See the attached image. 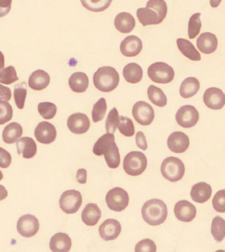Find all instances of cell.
<instances>
[{
	"label": "cell",
	"mask_w": 225,
	"mask_h": 252,
	"mask_svg": "<svg viewBox=\"0 0 225 252\" xmlns=\"http://www.w3.org/2000/svg\"><path fill=\"white\" fill-rule=\"evenodd\" d=\"M19 80L16 70L13 66H8L0 72V83L5 85H11Z\"/></svg>",
	"instance_id": "41"
},
{
	"label": "cell",
	"mask_w": 225,
	"mask_h": 252,
	"mask_svg": "<svg viewBox=\"0 0 225 252\" xmlns=\"http://www.w3.org/2000/svg\"><path fill=\"white\" fill-rule=\"evenodd\" d=\"M174 213L180 221L191 222L197 216V208L195 205L186 200L179 201L174 205Z\"/></svg>",
	"instance_id": "15"
},
{
	"label": "cell",
	"mask_w": 225,
	"mask_h": 252,
	"mask_svg": "<svg viewBox=\"0 0 225 252\" xmlns=\"http://www.w3.org/2000/svg\"><path fill=\"white\" fill-rule=\"evenodd\" d=\"M203 102L210 109L221 110L225 105V94L220 89L211 87L205 91Z\"/></svg>",
	"instance_id": "12"
},
{
	"label": "cell",
	"mask_w": 225,
	"mask_h": 252,
	"mask_svg": "<svg viewBox=\"0 0 225 252\" xmlns=\"http://www.w3.org/2000/svg\"><path fill=\"white\" fill-rule=\"evenodd\" d=\"M136 143H137L138 147H139L141 150H146L147 148L146 139L141 131H139L136 135Z\"/></svg>",
	"instance_id": "48"
},
{
	"label": "cell",
	"mask_w": 225,
	"mask_h": 252,
	"mask_svg": "<svg viewBox=\"0 0 225 252\" xmlns=\"http://www.w3.org/2000/svg\"><path fill=\"white\" fill-rule=\"evenodd\" d=\"M123 77L128 83L136 84L141 80L143 77V70L139 64L130 63L123 69Z\"/></svg>",
	"instance_id": "31"
},
{
	"label": "cell",
	"mask_w": 225,
	"mask_h": 252,
	"mask_svg": "<svg viewBox=\"0 0 225 252\" xmlns=\"http://www.w3.org/2000/svg\"><path fill=\"white\" fill-rule=\"evenodd\" d=\"M82 203V195L79 191L75 189L65 191L59 199L60 208L67 214L77 213Z\"/></svg>",
	"instance_id": "8"
},
{
	"label": "cell",
	"mask_w": 225,
	"mask_h": 252,
	"mask_svg": "<svg viewBox=\"0 0 225 252\" xmlns=\"http://www.w3.org/2000/svg\"><path fill=\"white\" fill-rule=\"evenodd\" d=\"M114 25L120 32L127 34L132 32L135 29L136 21L131 13L122 12L116 16Z\"/></svg>",
	"instance_id": "21"
},
{
	"label": "cell",
	"mask_w": 225,
	"mask_h": 252,
	"mask_svg": "<svg viewBox=\"0 0 225 252\" xmlns=\"http://www.w3.org/2000/svg\"><path fill=\"white\" fill-rule=\"evenodd\" d=\"M27 94V84L25 82L17 85L14 89L15 104L19 109L22 110L25 107V100Z\"/></svg>",
	"instance_id": "37"
},
{
	"label": "cell",
	"mask_w": 225,
	"mask_h": 252,
	"mask_svg": "<svg viewBox=\"0 0 225 252\" xmlns=\"http://www.w3.org/2000/svg\"><path fill=\"white\" fill-rule=\"evenodd\" d=\"M121 232V225L115 219H107L99 228L101 238L106 241L115 240Z\"/></svg>",
	"instance_id": "16"
},
{
	"label": "cell",
	"mask_w": 225,
	"mask_h": 252,
	"mask_svg": "<svg viewBox=\"0 0 225 252\" xmlns=\"http://www.w3.org/2000/svg\"><path fill=\"white\" fill-rule=\"evenodd\" d=\"M16 146L19 155L22 154L23 158H32L37 153V145L34 139L25 137L17 141Z\"/></svg>",
	"instance_id": "24"
},
{
	"label": "cell",
	"mask_w": 225,
	"mask_h": 252,
	"mask_svg": "<svg viewBox=\"0 0 225 252\" xmlns=\"http://www.w3.org/2000/svg\"><path fill=\"white\" fill-rule=\"evenodd\" d=\"M146 7L156 10L163 21L166 18L168 13V5L164 0H149Z\"/></svg>",
	"instance_id": "42"
},
{
	"label": "cell",
	"mask_w": 225,
	"mask_h": 252,
	"mask_svg": "<svg viewBox=\"0 0 225 252\" xmlns=\"http://www.w3.org/2000/svg\"><path fill=\"white\" fill-rule=\"evenodd\" d=\"M168 214V207L166 203L159 199L146 201L141 208L143 220L151 226H158L164 223Z\"/></svg>",
	"instance_id": "2"
},
{
	"label": "cell",
	"mask_w": 225,
	"mask_h": 252,
	"mask_svg": "<svg viewBox=\"0 0 225 252\" xmlns=\"http://www.w3.org/2000/svg\"><path fill=\"white\" fill-rule=\"evenodd\" d=\"M95 87L102 92L109 93L115 90L119 83V75L113 67H100L93 77Z\"/></svg>",
	"instance_id": "3"
},
{
	"label": "cell",
	"mask_w": 225,
	"mask_h": 252,
	"mask_svg": "<svg viewBox=\"0 0 225 252\" xmlns=\"http://www.w3.org/2000/svg\"><path fill=\"white\" fill-rule=\"evenodd\" d=\"M90 122L88 116L83 113H75L67 120V127L75 134H83L90 128Z\"/></svg>",
	"instance_id": "14"
},
{
	"label": "cell",
	"mask_w": 225,
	"mask_h": 252,
	"mask_svg": "<svg viewBox=\"0 0 225 252\" xmlns=\"http://www.w3.org/2000/svg\"><path fill=\"white\" fill-rule=\"evenodd\" d=\"M115 139L112 133H107L98 139L93 148V153L97 156L104 155L107 164L112 169L119 167L121 162L119 148Z\"/></svg>",
	"instance_id": "1"
},
{
	"label": "cell",
	"mask_w": 225,
	"mask_h": 252,
	"mask_svg": "<svg viewBox=\"0 0 225 252\" xmlns=\"http://www.w3.org/2000/svg\"><path fill=\"white\" fill-rule=\"evenodd\" d=\"M118 128L121 134L126 137H133L135 135V126L131 118L121 116Z\"/></svg>",
	"instance_id": "39"
},
{
	"label": "cell",
	"mask_w": 225,
	"mask_h": 252,
	"mask_svg": "<svg viewBox=\"0 0 225 252\" xmlns=\"http://www.w3.org/2000/svg\"><path fill=\"white\" fill-rule=\"evenodd\" d=\"M197 45L201 53L210 54L217 50L218 40L215 34L211 32H203L197 38Z\"/></svg>",
	"instance_id": "19"
},
{
	"label": "cell",
	"mask_w": 225,
	"mask_h": 252,
	"mask_svg": "<svg viewBox=\"0 0 225 252\" xmlns=\"http://www.w3.org/2000/svg\"><path fill=\"white\" fill-rule=\"evenodd\" d=\"M142 47L141 40L137 36L131 35L121 42L120 50L126 57H135L141 53Z\"/></svg>",
	"instance_id": "18"
},
{
	"label": "cell",
	"mask_w": 225,
	"mask_h": 252,
	"mask_svg": "<svg viewBox=\"0 0 225 252\" xmlns=\"http://www.w3.org/2000/svg\"><path fill=\"white\" fill-rule=\"evenodd\" d=\"M175 118L178 125L184 128H191L199 121V114L195 106L185 105L178 109Z\"/></svg>",
	"instance_id": "9"
},
{
	"label": "cell",
	"mask_w": 225,
	"mask_h": 252,
	"mask_svg": "<svg viewBox=\"0 0 225 252\" xmlns=\"http://www.w3.org/2000/svg\"><path fill=\"white\" fill-rule=\"evenodd\" d=\"M102 216V212L98 205L95 203H89L82 212L83 222L87 226H95L98 223Z\"/></svg>",
	"instance_id": "26"
},
{
	"label": "cell",
	"mask_w": 225,
	"mask_h": 252,
	"mask_svg": "<svg viewBox=\"0 0 225 252\" xmlns=\"http://www.w3.org/2000/svg\"><path fill=\"white\" fill-rule=\"evenodd\" d=\"M149 79L159 84H167L173 80L174 71L172 67L164 62H156L147 69Z\"/></svg>",
	"instance_id": "6"
},
{
	"label": "cell",
	"mask_w": 225,
	"mask_h": 252,
	"mask_svg": "<svg viewBox=\"0 0 225 252\" xmlns=\"http://www.w3.org/2000/svg\"><path fill=\"white\" fill-rule=\"evenodd\" d=\"M161 172L166 180L176 182L181 180L185 172V166L179 158L170 157L163 161L161 166Z\"/></svg>",
	"instance_id": "5"
},
{
	"label": "cell",
	"mask_w": 225,
	"mask_h": 252,
	"mask_svg": "<svg viewBox=\"0 0 225 252\" xmlns=\"http://www.w3.org/2000/svg\"><path fill=\"white\" fill-rule=\"evenodd\" d=\"M85 8L92 12H102L108 9L112 0H81Z\"/></svg>",
	"instance_id": "34"
},
{
	"label": "cell",
	"mask_w": 225,
	"mask_h": 252,
	"mask_svg": "<svg viewBox=\"0 0 225 252\" xmlns=\"http://www.w3.org/2000/svg\"><path fill=\"white\" fill-rule=\"evenodd\" d=\"M120 122V116L117 108H113L111 110L106 122L107 133H114L115 132Z\"/></svg>",
	"instance_id": "36"
},
{
	"label": "cell",
	"mask_w": 225,
	"mask_h": 252,
	"mask_svg": "<svg viewBox=\"0 0 225 252\" xmlns=\"http://www.w3.org/2000/svg\"><path fill=\"white\" fill-rule=\"evenodd\" d=\"M200 88L199 81L196 77H188L182 81L180 87V94L182 98H189L196 95Z\"/></svg>",
	"instance_id": "29"
},
{
	"label": "cell",
	"mask_w": 225,
	"mask_h": 252,
	"mask_svg": "<svg viewBox=\"0 0 225 252\" xmlns=\"http://www.w3.org/2000/svg\"><path fill=\"white\" fill-rule=\"evenodd\" d=\"M212 194L210 185L205 182H199L192 188L191 195L194 201L203 203L208 201Z\"/></svg>",
	"instance_id": "20"
},
{
	"label": "cell",
	"mask_w": 225,
	"mask_h": 252,
	"mask_svg": "<svg viewBox=\"0 0 225 252\" xmlns=\"http://www.w3.org/2000/svg\"><path fill=\"white\" fill-rule=\"evenodd\" d=\"M201 13H197L192 15L189 22V29L188 33L190 39H194L199 34L201 28L200 20Z\"/></svg>",
	"instance_id": "35"
},
{
	"label": "cell",
	"mask_w": 225,
	"mask_h": 252,
	"mask_svg": "<svg viewBox=\"0 0 225 252\" xmlns=\"http://www.w3.org/2000/svg\"><path fill=\"white\" fill-rule=\"evenodd\" d=\"M133 116L136 121L141 126H149L154 121V108L144 101H139L133 106Z\"/></svg>",
	"instance_id": "10"
},
{
	"label": "cell",
	"mask_w": 225,
	"mask_h": 252,
	"mask_svg": "<svg viewBox=\"0 0 225 252\" xmlns=\"http://www.w3.org/2000/svg\"><path fill=\"white\" fill-rule=\"evenodd\" d=\"M11 98V91L8 87L0 85V100L9 101Z\"/></svg>",
	"instance_id": "49"
},
{
	"label": "cell",
	"mask_w": 225,
	"mask_h": 252,
	"mask_svg": "<svg viewBox=\"0 0 225 252\" xmlns=\"http://www.w3.org/2000/svg\"><path fill=\"white\" fill-rule=\"evenodd\" d=\"M147 160L145 155L140 151H132L126 155L123 160V168L130 176H137L146 169Z\"/></svg>",
	"instance_id": "4"
},
{
	"label": "cell",
	"mask_w": 225,
	"mask_h": 252,
	"mask_svg": "<svg viewBox=\"0 0 225 252\" xmlns=\"http://www.w3.org/2000/svg\"><path fill=\"white\" fill-rule=\"evenodd\" d=\"M50 77L44 70L38 69L34 71L29 77L28 86L35 91H42L49 85Z\"/></svg>",
	"instance_id": "23"
},
{
	"label": "cell",
	"mask_w": 225,
	"mask_h": 252,
	"mask_svg": "<svg viewBox=\"0 0 225 252\" xmlns=\"http://www.w3.org/2000/svg\"><path fill=\"white\" fill-rule=\"evenodd\" d=\"M72 242L68 234L59 232L52 236L50 242V248L54 252H67L71 250Z\"/></svg>",
	"instance_id": "22"
},
{
	"label": "cell",
	"mask_w": 225,
	"mask_h": 252,
	"mask_svg": "<svg viewBox=\"0 0 225 252\" xmlns=\"http://www.w3.org/2000/svg\"><path fill=\"white\" fill-rule=\"evenodd\" d=\"M34 135L38 142L42 144H50L56 140L57 131L53 124L48 122H42L35 129Z\"/></svg>",
	"instance_id": "13"
},
{
	"label": "cell",
	"mask_w": 225,
	"mask_h": 252,
	"mask_svg": "<svg viewBox=\"0 0 225 252\" xmlns=\"http://www.w3.org/2000/svg\"><path fill=\"white\" fill-rule=\"evenodd\" d=\"M39 222L34 215H23L17 222V231L24 237L30 238L34 236L39 230Z\"/></svg>",
	"instance_id": "11"
},
{
	"label": "cell",
	"mask_w": 225,
	"mask_h": 252,
	"mask_svg": "<svg viewBox=\"0 0 225 252\" xmlns=\"http://www.w3.org/2000/svg\"><path fill=\"white\" fill-rule=\"evenodd\" d=\"M211 234L217 242H222L225 238V220L217 216L213 219L211 224Z\"/></svg>",
	"instance_id": "33"
},
{
	"label": "cell",
	"mask_w": 225,
	"mask_h": 252,
	"mask_svg": "<svg viewBox=\"0 0 225 252\" xmlns=\"http://www.w3.org/2000/svg\"><path fill=\"white\" fill-rule=\"evenodd\" d=\"M137 15L140 23L143 27L147 25H158L163 22L158 12L154 9L145 7V8H139L137 10Z\"/></svg>",
	"instance_id": "25"
},
{
	"label": "cell",
	"mask_w": 225,
	"mask_h": 252,
	"mask_svg": "<svg viewBox=\"0 0 225 252\" xmlns=\"http://www.w3.org/2000/svg\"><path fill=\"white\" fill-rule=\"evenodd\" d=\"M5 58L2 52H0V72L4 68Z\"/></svg>",
	"instance_id": "52"
},
{
	"label": "cell",
	"mask_w": 225,
	"mask_h": 252,
	"mask_svg": "<svg viewBox=\"0 0 225 252\" xmlns=\"http://www.w3.org/2000/svg\"><path fill=\"white\" fill-rule=\"evenodd\" d=\"M176 44H177L178 50L185 57L189 58L192 61H200L201 59L200 54L189 40L184 38H178L176 40Z\"/></svg>",
	"instance_id": "28"
},
{
	"label": "cell",
	"mask_w": 225,
	"mask_h": 252,
	"mask_svg": "<svg viewBox=\"0 0 225 252\" xmlns=\"http://www.w3.org/2000/svg\"><path fill=\"white\" fill-rule=\"evenodd\" d=\"M70 88L73 92L84 93L88 89L89 79L86 73L76 72L72 74L69 79Z\"/></svg>",
	"instance_id": "27"
},
{
	"label": "cell",
	"mask_w": 225,
	"mask_h": 252,
	"mask_svg": "<svg viewBox=\"0 0 225 252\" xmlns=\"http://www.w3.org/2000/svg\"><path fill=\"white\" fill-rule=\"evenodd\" d=\"M8 193L4 186L0 185V201H2L7 197Z\"/></svg>",
	"instance_id": "51"
},
{
	"label": "cell",
	"mask_w": 225,
	"mask_h": 252,
	"mask_svg": "<svg viewBox=\"0 0 225 252\" xmlns=\"http://www.w3.org/2000/svg\"><path fill=\"white\" fill-rule=\"evenodd\" d=\"M11 155L10 153L0 147V167L2 168H8L11 163Z\"/></svg>",
	"instance_id": "46"
},
{
	"label": "cell",
	"mask_w": 225,
	"mask_h": 252,
	"mask_svg": "<svg viewBox=\"0 0 225 252\" xmlns=\"http://www.w3.org/2000/svg\"><path fill=\"white\" fill-rule=\"evenodd\" d=\"M222 1V0H210V5L213 8L217 7L220 5V3Z\"/></svg>",
	"instance_id": "53"
},
{
	"label": "cell",
	"mask_w": 225,
	"mask_h": 252,
	"mask_svg": "<svg viewBox=\"0 0 225 252\" xmlns=\"http://www.w3.org/2000/svg\"><path fill=\"white\" fill-rule=\"evenodd\" d=\"M107 108L106 100L104 98H101L93 106L92 111V120L94 123L102 121L106 115Z\"/></svg>",
	"instance_id": "38"
},
{
	"label": "cell",
	"mask_w": 225,
	"mask_h": 252,
	"mask_svg": "<svg viewBox=\"0 0 225 252\" xmlns=\"http://www.w3.org/2000/svg\"><path fill=\"white\" fill-rule=\"evenodd\" d=\"M3 176L2 172H1V170H0V181H1V180L3 179Z\"/></svg>",
	"instance_id": "54"
},
{
	"label": "cell",
	"mask_w": 225,
	"mask_h": 252,
	"mask_svg": "<svg viewBox=\"0 0 225 252\" xmlns=\"http://www.w3.org/2000/svg\"><path fill=\"white\" fill-rule=\"evenodd\" d=\"M213 206L215 211L225 213V189L217 191L213 197Z\"/></svg>",
	"instance_id": "44"
},
{
	"label": "cell",
	"mask_w": 225,
	"mask_h": 252,
	"mask_svg": "<svg viewBox=\"0 0 225 252\" xmlns=\"http://www.w3.org/2000/svg\"><path fill=\"white\" fill-rule=\"evenodd\" d=\"M12 0H0V17L8 14L11 8Z\"/></svg>",
	"instance_id": "47"
},
{
	"label": "cell",
	"mask_w": 225,
	"mask_h": 252,
	"mask_svg": "<svg viewBox=\"0 0 225 252\" xmlns=\"http://www.w3.org/2000/svg\"><path fill=\"white\" fill-rule=\"evenodd\" d=\"M38 112L42 118L46 120H51L57 113V106L49 102H41L38 106Z\"/></svg>",
	"instance_id": "40"
},
{
	"label": "cell",
	"mask_w": 225,
	"mask_h": 252,
	"mask_svg": "<svg viewBox=\"0 0 225 252\" xmlns=\"http://www.w3.org/2000/svg\"><path fill=\"white\" fill-rule=\"evenodd\" d=\"M12 118V106L7 102L0 100V125L10 121Z\"/></svg>",
	"instance_id": "43"
},
{
	"label": "cell",
	"mask_w": 225,
	"mask_h": 252,
	"mask_svg": "<svg viewBox=\"0 0 225 252\" xmlns=\"http://www.w3.org/2000/svg\"><path fill=\"white\" fill-rule=\"evenodd\" d=\"M106 201L111 210L121 212L129 205V196L123 188H115L107 193Z\"/></svg>",
	"instance_id": "7"
},
{
	"label": "cell",
	"mask_w": 225,
	"mask_h": 252,
	"mask_svg": "<svg viewBox=\"0 0 225 252\" xmlns=\"http://www.w3.org/2000/svg\"><path fill=\"white\" fill-rule=\"evenodd\" d=\"M87 172L86 170L82 168L79 169L77 173V180L79 183L84 184L86 183Z\"/></svg>",
	"instance_id": "50"
},
{
	"label": "cell",
	"mask_w": 225,
	"mask_h": 252,
	"mask_svg": "<svg viewBox=\"0 0 225 252\" xmlns=\"http://www.w3.org/2000/svg\"><path fill=\"white\" fill-rule=\"evenodd\" d=\"M147 95L149 100L159 107H164L168 104V98L164 91L154 85H150L148 87Z\"/></svg>",
	"instance_id": "32"
},
{
	"label": "cell",
	"mask_w": 225,
	"mask_h": 252,
	"mask_svg": "<svg viewBox=\"0 0 225 252\" xmlns=\"http://www.w3.org/2000/svg\"><path fill=\"white\" fill-rule=\"evenodd\" d=\"M156 244L148 238L141 240L135 246V252H156Z\"/></svg>",
	"instance_id": "45"
},
{
	"label": "cell",
	"mask_w": 225,
	"mask_h": 252,
	"mask_svg": "<svg viewBox=\"0 0 225 252\" xmlns=\"http://www.w3.org/2000/svg\"><path fill=\"white\" fill-rule=\"evenodd\" d=\"M190 139L188 135L180 131H176L169 135L168 146L172 152L183 153L189 149Z\"/></svg>",
	"instance_id": "17"
},
{
	"label": "cell",
	"mask_w": 225,
	"mask_h": 252,
	"mask_svg": "<svg viewBox=\"0 0 225 252\" xmlns=\"http://www.w3.org/2000/svg\"><path fill=\"white\" fill-rule=\"evenodd\" d=\"M23 131V127L20 124L17 122H12L3 129V140L7 144H13L22 136Z\"/></svg>",
	"instance_id": "30"
}]
</instances>
